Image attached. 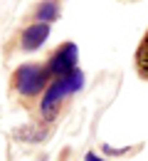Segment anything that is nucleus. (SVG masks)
Instances as JSON below:
<instances>
[{"instance_id": "obj_1", "label": "nucleus", "mask_w": 148, "mask_h": 161, "mask_svg": "<svg viewBox=\"0 0 148 161\" xmlns=\"http://www.w3.org/2000/svg\"><path fill=\"white\" fill-rule=\"evenodd\" d=\"M82 84H84V75H82L79 69H74V72H72L69 77H64V80H54L49 84L44 99H42V117L44 119H54V117H57V109H59V102H62L67 94L82 89Z\"/></svg>"}, {"instance_id": "obj_2", "label": "nucleus", "mask_w": 148, "mask_h": 161, "mask_svg": "<svg viewBox=\"0 0 148 161\" xmlns=\"http://www.w3.org/2000/svg\"><path fill=\"white\" fill-rule=\"evenodd\" d=\"M47 80H49V69L40 64H22L13 75V84L22 97H32V94L42 92Z\"/></svg>"}, {"instance_id": "obj_3", "label": "nucleus", "mask_w": 148, "mask_h": 161, "mask_svg": "<svg viewBox=\"0 0 148 161\" xmlns=\"http://www.w3.org/2000/svg\"><path fill=\"white\" fill-rule=\"evenodd\" d=\"M77 45L74 42H64L62 47L49 57V64H47V69H49V77H54V80H64V77H69L77 67Z\"/></svg>"}, {"instance_id": "obj_4", "label": "nucleus", "mask_w": 148, "mask_h": 161, "mask_svg": "<svg viewBox=\"0 0 148 161\" xmlns=\"http://www.w3.org/2000/svg\"><path fill=\"white\" fill-rule=\"evenodd\" d=\"M47 35H49V25L47 22H35L22 32V47L25 50H37L47 40Z\"/></svg>"}, {"instance_id": "obj_5", "label": "nucleus", "mask_w": 148, "mask_h": 161, "mask_svg": "<svg viewBox=\"0 0 148 161\" xmlns=\"http://www.w3.org/2000/svg\"><path fill=\"white\" fill-rule=\"evenodd\" d=\"M136 69L143 80H148V32L143 35V40L136 50Z\"/></svg>"}, {"instance_id": "obj_6", "label": "nucleus", "mask_w": 148, "mask_h": 161, "mask_svg": "<svg viewBox=\"0 0 148 161\" xmlns=\"http://www.w3.org/2000/svg\"><path fill=\"white\" fill-rule=\"evenodd\" d=\"M57 15H59V5H57V3H42V5L37 8V20L40 22H47V25H49Z\"/></svg>"}, {"instance_id": "obj_7", "label": "nucleus", "mask_w": 148, "mask_h": 161, "mask_svg": "<svg viewBox=\"0 0 148 161\" xmlns=\"http://www.w3.org/2000/svg\"><path fill=\"white\" fill-rule=\"evenodd\" d=\"M18 139H30V141H37L44 136V131H32V129H20L18 134H15Z\"/></svg>"}, {"instance_id": "obj_8", "label": "nucleus", "mask_w": 148, "mask_h": 161, "mask_svg": "<svg viewBox=\"0 0 148 161\" xmlns=\"http://www.w3.org/2000/svg\"><path fill=\"white\" fill-rule=\"evenodd\" d=\"M84 161H104V159H99L96 154H86V156H84Z\"/></svg>"}]
</instances>
